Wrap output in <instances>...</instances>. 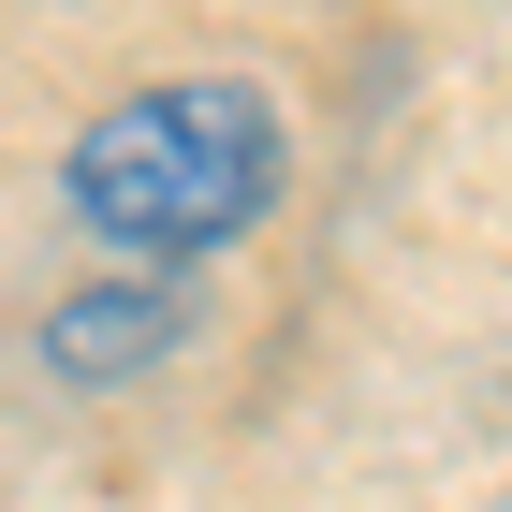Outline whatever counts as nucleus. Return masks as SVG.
Listing matches in <instances>:
<instances>
[{
	"label": "nucleus",
	"instance_id": "f257e3e1",
	"mask_svg": "<svg viewBox=\"0 0 512 512\" xmlns=\"http://www.w3.org/2000/svg\"><path fill=\"white\" fill-rule=\"evenodd\" d=\"M278 176H293V132H278V103L249 74H161V88H132V103H103L74 132L59 205L88 220V249H118L132 278H161V264L235 249L278 205Z\"/></svg>",
	"mask_w": 512,
	"mask_h": 512
},
{
	"label": "nucleus",
	"instance_id": "f03ea898",
	"mask_svg": "<svg viewBox=\"0 0 512 512\" xmlns=\"http://www.w3.org/2000/svg\"><path fill=\"white\" fill-rule=\"evenodd\" d=\"M176 352V293L161 278H118V293H74V308L44 322V366L59 381H132V366Z\"/></svg>",
	"mask_w": 512,
	"mask_h": 512
}]
</instances>
